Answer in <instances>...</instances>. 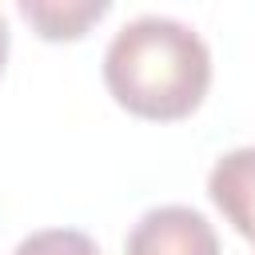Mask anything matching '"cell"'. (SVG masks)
Returning <instances> with one entry per match:
<instances>
[{
	"instance_id": "8992f818",
	"label": "cell",
	"mask_w": 255,
	"mask_h": 255,
	"mask_svg": "<svg viewBox=\"0 0 255 255\" xmlns=\"http://www.w3.org/2000/svg\"><path fill=\"white\" fill-rule=\"evenodd\" d=\"M8 44H12V32H8V20L0 16V72H4V64H8Z\"/></svg>"
},
{
	"instance_id": "5b68a950",
	"label": "cell",
	"mask_w": 255,
	"mask_h": 255,
	"mask_svg": "<svg viewBox=\"0 0 255 255\" xmlns=\"http://www.w3.org/2000/svg\"><path fill=\"white\" fill-rule=\"evenodd\" d=\"M12 255H100L96 239L76 231V227H44L20 239Z\"/></svg>"
},
{
	"instance_id": "6da1fadb",
	"label": "cell",
	"mask_w": 255,
	"mask_h": 255,
	"mask_svg": "<svg viewBox=\"0 0 255 255\" xmlns=\"http://www.w3.org/2000/svg\"><path fill=\"white\" fill-rule=\"evenodd\" d=\"M104 84L139 120H183L211 88V48L191 24L147 12L112 36Z\"/></svg>"
},
{
	"instance_id": "3957f363",
	"label": "cell",
	"mask_w": 255,
	"mask_h": 255,
	"mask_svg": "<svg viewBox=\"0 0 255 255\" xmlns=\"http://www.w3.org/2000/svg\"><path fill=\"white\" fill-rule=\"evenodd\" d=\"M207 195L223 219L255 243V143L223 151L207 171Z\"/></svg>"
},
{
	"instance_id": "277c9868",
	"label": "cell",
	"mask_w": 255,
	"mask_h": 255,
	"mask_svg": "<svg viewBox=\"0 0 255 255\" xmlns=\"http://www.w3.org/2000/svg\"><path fill=\"white\" fill-rule=\"evenodd\" d=\"M108 0H20L16 12L44 40H80L96 20L108 16Z\"/></svg>"
},
{
	"instance_id": "7a4b0ae2",
	"label": "cell",
	"mask_w": 255,
	"mask_h": 255,
	"mask_svg": "<svg viewBox=\"0 0 255 255\" xmlns=\"http://www.w3.org/2000/svg\"><path fill=\"white\" fill-rule=\"evenodd\" d=\"M128 255H219V235L203 211L187 203H163L143 211L124 243Z\"/></svg>"
}]
</instances>
